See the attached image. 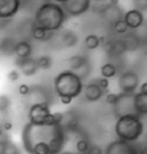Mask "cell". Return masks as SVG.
<instances>
[{"instance_id": "44dd1931", "label": "cell", "mask_w": 147, "mask_h": 154, "mask_svg": "<svg viewBox=\"0 0 147 154\" xmlns=\"http://www.w3.org/2000/svg\"><path fill=\"white\" fill-rule=\"evenodd\" d=\"M109 52L112 54H115V55H121L123 54L125 51V47H124V44L121 40H116V42H113L112 44H109Z\"/></svg>"}, {"instance_id": "9a60e30c", "label": "cell", "mask_w": 147, "mask_h": 154, "mask_svg": "<svg viewBox=\"0 0 147 154\" xmlns=\"http://www.w3.org/2000/svg\"><path fill=\"white\" fill-rule=\"evenodd\" d=\"M13 52L17 57V59L30 58L32 54V46L26 40H20L16 44H14Z\"/></svg>"}, {"instance_id": "484cf974", "label": "cell", "mask_w": 147, "mask_h": 154, "mask_svg": "<svg viewBox=\"0 0 147 154\" xmlns=\"http://www.w3.org/2000/svg\"><path fill=\"white\" fill-rule=\"evenodd\" d=\"M90 148V144L87 140H85V139H79V140L76 143V149L81 154H85L87 153V151H89Z\"/></svg>"}, {"instance_id": "2e32d148", "label": "cell", "mask_w": 147, "mask_h": 154, "mask_svg": "<svg viewBox=\"0 0 147 154\" xmlns=\"http://www.w3.org/2000/svg\"><path fill=\"white\" fill-rule=\"evenodd\" d=\"M133 107L134 112L138 116L147 115V94H142L140 92L134 93Z\"/></svg>"}, {"instance_id": "74e56055", "label": "cell", "mask_w": 147, "mask_h": 154, "mask_svg": "<svg viewBox=\"0 0 147 154\" xmlns=\"http://www.w3.org/2000/svg\"><path fill=\"white\" fill-rule=\"evenodd\" d=\"M8 140H5V139H2L1 137H0V154H2L4 152V149H5V146H6V143Z\"/></svg>"}, {"instance_id": "4fadbf2b", "label": "cell", "mask_w": 147, "mask_h": 154, "mask_svg": "<svg viewBox=\"0 0 147 154\" xmlns=\"http://www.w3.org/2000/svg\"><path fill=\"white\" fill-rule=\"evenodd\" d=\"M123 21L128 26L129 29H139L144 24V15L137 9H131L124 14Z\"/></svg>"}, {"instance_id": "3957f363", "label": "cell", "mask_w": 147, "mask_h": 154, "mask_svg": "<svg viewBox=\"0 0 147 154\" xmlns=\"http://www.w3.org/2000/svg\"><path fill=\"white\" fill-rule=\"evenodd\" d=\"M54 90L60 98L78 97L83 91V79L78 74L71 70H63L54 78Z\"/></svg>"}, {"instance_id": "8fae6325", "label": "cell", "mask_w": 147, "mask_h": 154, "mask_svg": "<svg viewBox=\"0 0 147 154\" xmlns=\"http://www.w3.org/2000/svg\"><path fill=\"white\" fill-rule=\"evenodd\" d=\"M101 12V16H103V19L109 23V24H115L117 21H120V20H123V16H124V14H123V11H122L121 8L118 6H113V5H110L108 4L107 6H105L100 11Z\"/></svg>"}, {"instance_id": "30bf717a", "label": "cell", "mask_w": 147, "mask_h": 154, "mask_svg": "<svg viewBox=\"0 0 147 154\" xmlns=\"http://www.w3.org/2000/svg\"><path fill=\"white\" fill-rule=\"evenodd\" d=\"M15 63L19 67L20 72H22L26 77L33 76L39 70L37 61H36V59H33L32 57L26 59H16Z\"/></svg>"}, {"instance_id": "836d02e7", "label": "cell", "mask_w": 147, "mask_h": 154, "mask_svg": "<svg viewBox=\"0 0 147 154\" xmlns=\"http://www.w3.org/2000/svg\"><path fill=\"white\" fill-rule=\"evenodd\" d=\"M117 97H118V94H116V93H108L106 96V101L109 105H114L116 103V100H117Z\"/></svg>"}, {"instance_id": "9c48e42d", "label": "cell", "mask_w": 147, "mask_h": 154, "mask_svg": "<svg viewBox=\"0 0 147 154\" xmlns=\"http://www.w3.org/2000/svg\"><path fill=\"white\" fill-rule=\"evenodd\" d=\"M90 5L91 0H68L61 6L66 14L70 16H79L89 11Z\"/></svg>"}, {"instance_id": "4dcf8cb0", "label": "cell", "mask_w": 147, "mask_h": 154, "mask_svg": "<svg viewBox=\"0 0 147 154\" xmlns=\"http://www.w3.org/2000/svg\"><path fill=\"white\" fill-rule=\"evenodd\" d=\"M96 84L103 89V91H106L107 89H108V86H109V82H108V79L107 78H99V79H96Z\"/></svg>"}, {"instance_id": "4316f807", "label": "cell", "mask_w": 147, "mask_h": 154, "mask_svg": "<svg viewBox=\"0 0 147 154\" xmlns=\"http://www.w3.org/2000/svg\"><path fill=\"white\" fill-rule=\"evenodd\" d=\"M114 29H115V31L117 33H120V35H123V33H127V31L129 30L128 26L125 24V22L123 21V20H120V21H117L115 24H114Z\"/></svg>"}, {"instance_id": "cb8c5ba5", "label": "cell", "mask_w": 147, "mask_h": 154, "mask_svg": "<svg viewBox=\"0 0 147 154\" xmlns=\"http://www.w3.org/2000/svg\"><path fill=\"white\" fill-rule=\"evenodd\" d=\"M116 67L113 63H105L101 67V75L103 76V78H112L116 75Z\"/></svg>"}, {"instance_id": "f35d334b", "label": "cell", "mask_w": 147, "mask_h": 154, "mask_svg": "<svg viewBox=\"0 0 147 154\" xmlns=\"http://www.w3.org/2000/svg\"><path fill=\"white\" fill-rule=\"evenodd\" d=\"M139 154H147V148L142 149V151H139Z\"/></svg>"}, {"instance_id": "d6a6232c", "label": "cell", "mask_w": 147, "mask_h": 154, "mask_svg": "<svg viewBox=\"0 0 147 154\" xmlns=\"http://www.w3.org/2000/svg\"><path fill=\"white\" fill-rule=\"evenodd\" d=\"M19 93L21 96H28L30 93V88L26 84H21L19 86Z\"/></svg>"}, {"instance_id": "8d00e7d4", "label": "cell", "mask_w": 147, "mask_h": 154, "mask_svg": "<svg viewBox=\"0 0 147 154\" xmlns=\"http://www.w3.org/2000/svg\"><path fill=\"white\" fill-rule=\"evenodd\" d=\"M139 92L142 93V94H147V82L141 84L140 88H139Z\"/></svg>"}, {"instance_id": "ab89813d", "label": "cell", "mask_w": 147, "mask_h": 154, "mask_svg": "<svg viewBox=\"0 0 147 154\" xmlns=\"http://www.w3.org/2000/svg\"><path fill=\"white\" fill-rule=\"evenodd\" d=\"M55 1H58V2H60V4H64V2H67L68 0H55Z\"/></svg>"}, {"instance_id": "e575fe53", "label": "cell", "mask_w": 147, "mask_h": 154, "mask_svg": "<svg viewBox=\"0 0 147 154\" xmlns=\"http://www.w3.org/2000/svg\"><path fill=\"white\" fill-rule=\"evenodd\" d=\"M13 128V123L9 122V121H6V122L2 123V125H1V129H2V131H11Z\"/></svg>"}, {"instance_id": "60d3db41", "label": "cell", "mask_w": 147, "mask_h": 154, "mask_svg": "<svg viewBox=\"0 0 147 154\" xmlns=\"http://www.w3.org/2000/svg\"><path fill=\"white\" fill-rule=\"evenodd\" d=\"M60 154H72V153H69V152H61Z\"/></svg>"}, {"instance_id": "d6986e66", "label": "cell", "mask_w": 147, "mask_h": 154, "mask_svg": "<svg viewBox=\"0 0 147 154\" xmlns=\"http://www.w3.org/2000/svg\"><path fill=\"white\" fill-rule=\"evenodd\" d=\"M62 44L66 47H72V46H76V44L78 43V37L75 32L72 31H64L62 33Z\"/></svg>"}, {"instance_id": "f546056e", "label": "cell", "mask_w": 147, "mask_h": 154, "mask_svg": "<svg viewBox=\"0 0 147 154\" xmlns=\"http://www.w3.org/2000/svg\"><path fill=\"white\" fill-rule=\"evenodd\" d=\"M7 78H8V81H11V82H16L20 78V71L16 70V69L11 70L7 74Z\"/></svg>"}, {"instance_id": "ac0fdd59", "label": "cell", "mask_w": 147, "mask_h": 154, "mask_svg": "<svg viewBox=\"0 0 147 154\" xmlns=\"http://www.w3.org/2000/svg\"><path fill=\"white\" fill-rule=\"evenodd\" d=\"M125 51H134L140 45V38L136 33H129L124 38L122 39Z\"/></svg>"}, {"instance_id": "603a6c76", "label": "cell", "mask_w": 147, "mask_h": 154, "mask_svg": "<svg viewBox=\"0 0 147 154\" xmlns=\"http://www.w3.org/2000/svg\"><path fill=\"white\" fill-rule=\"evenodd\" d=\"M37 64H38L39 69H43V70H47L52 67V58L50 55H40L38 59H36Z\"/></svg>"}, {"instance_id": "52a82bcc", "label": "cell", "mask_w": 147, "mask_h": 154, "mask_svg": "<svg viewBox=\"0 0 147 154\" xmlns=\"http://www.w3.org/2000/svg\"><path fill=\"white\" fill-rule=\"evenodd\" d=\"M117 82L121 93H136V90L138 89L140 83V79L136 71L127 70L120 75Z\"/></svg>"}, {"instance_id": "ffe728a7", "label": "cell", "mask_w": 147, "mask_h": 154, "mask_svg": "<svg viewBox=\"0 0 147 154\" xmlns=\"http://www.w3.org/2000/svg\"><path fill=\"white\" fill-rule=\"evenodd\" d=\"M32 37L33 39H36V40H39V42H43V40H47L48 38V32L46 31L45 29H43L41 26H33L32 28Z\"/></svg>"}, {"instance_id": "d590c367", "label": "cell", "mask_w": 147, "mask_h": 154, "mask_svg": "<svg viewBox=\"0 0 147 154\" xmlns=\"http://www.w3.org/2000/svg\"><path fill=\"white\" fill-rule=\"evenodd\" d=\"M60 100H61V103H63V105H69V103L72 101V99L69 98V97H61Z\"/></svg>"}, {"instance_id": "ba28073f", "label": "cell", "mask_w": 147, "mask_h": 154, "mask_svg": "<svg viewBox=\"0 0 147 154\" xmlns=\"http://www.w3.org/2000/svg\"><path fill=\"white\" fill-rule=\"evenodd\" d=\"M105 154H139V149L133 143L117 139L108 144Z\"/></svg>"}, {"instance_id": "277c9868", "label": "cell", "mask_w": 147, "mask_h": 154, "mask_svg": "<svg viewBox=\"0 0 147 154\" xmlns=\"http://www.w3.org/2000/svg\"><path fill=\"white\" fill-rule=\"evenodd\" d=\"M115 132L118 139L133 143L140 138L144 132V124L137 114L118 117L115 124Z\"/></svg>"}, {"instance_id": "6da1fadb", "label": "cell", "mask_w": 147, "mask_h": 154, "mask_svg": "<svg viewBox=\"0 0 147 154\" xmlns=\"http://www.w3.org/2000/svg\"><path fill=\"white\" fill-rule=\"evenodd\" d=\"M66 140L62 124L36 125L28 122L22 130V144L28 154H60Z\"/></svg>"}, {"instance_id": "7a4b0ae2", "label": "cell", "mask_w": 147, "mask_h": 154, "mask_svg": "<svg viewBox=\"0 0 147 154\" xmlns=\"http://www.w3.org/2000/svg\"><path fill=\"white\" fill-rule=\"evenodd\" d=\"M67 19V14L63 8L57 2H45L39 7L35 15L36 26H41L47 32H54L61 29L64 21Z\"/></svg>"}, {"instance_id": "83f0119b", "label": "cell", "mask_w": 147, "mask_h": 154, "mask_svg": "<svg viewBox=\"0 0 147 154\" xmlns=\"http://www.w3.org/2000/svg\"><path fill=\"white\" fill-rule=\"evenodd\" d=\"M2 154H20V151H19V148L16 147L15 144L11 143V141H7Z\"/></svg>"}, {"instance_id": "5b68a950", "label": "cell", "mask_w": 147, "mask_h": 154, "mask_svg": "<svg viewBox=\"0 0 147 154\" xmlns=\"http://www.w3.org/2000/svg\"><path fill=\"white\" fill-rule=\"evenodd\" d=\"M133 96L134 93H121V94H118L116 103L113 105L114 115L116 119L125 115L136 114L133 107Z\"/></svg>"}, {"instance_id": "1f68e13d", "label": "cell", "mask_w": 147, "mask_h": 154, "mask_svg": "<svg viewBox=\"0 0 147 154\" xmlns=\"http://www.w3.org/2000/svg\"><path fill=\"white\" fill-rule=\"evenodd\" d=\"M103 148L100 147L99 145H90V148L89 151H87V154H103Z\"/></svg>"}, {"instance_id": "f1b7e54d", "label": "cell", "mask_w": 147, "mask_h": 154, "mask_svg": "<svg viewBox=\"0 0 147 154\" xmlns=\"http://www.w3.org/2000/svg\"><path fill=\"white\" fill-rule=\"evenodd\" d=\"M134 9L142 12V11H147V0H132Z\"/></svg>"}, {"instance_id": "b9f144b4", "label": "cell", "mask_w": 147, "mask_h": 154, "mask_svg": "<svg viewBox=\"0 0 147 154\" xmlns=\"http://www.w3.org/2000/svg\"><path fill=\"white\" fill-rule=\"evenodd\" d=\"M1 135H2V129H1V125H0V137H1Z\"/></svg>"}, {"instance_id": "5bb4252c", "label": "cell", "mask_w": 147, "mask_h": 154, "mask_svg": "<svg viewBox=\"0 0 147 154\" xmlns=\"http://www.w3.org/2000/svg\"><path fill=\"white\" fill-rule=\"evenodd\" d=\"M105 94V91L96 84V82H91L84 88V97L87 101L94 103L100 100Z\"/></svg>"}, {"instance_id": "8992f818", "label": "cell", "mask_w": 147, "mask_h": 154, "mask_svg": "<svg viewBox=\"0 0 147 154\" xmlns=\"http://www.w3.org/2000/svg\"><path fill=\"white\" fill-rule=\"evenodd\" d=\"M51 114L50 103H35L28 112V119L29 123L36 124V125H44L46 119Z\"/></svg>"}, {"instance_id": "7c38bea8", "label": "cell", "mask_w": 147, "mask_h": 154, "mask_svg": "<svg viewBox=\"0 0 147 154\" xmlns=\"http://www.w3.org/2000/svg\"><path fill=\"white\" fill-rule=\"evenodd\" d=\"M21 0H0V19H11L19 12Z\"/></svg>"}, {"instance_id": "e0dca14e", "label": "cell", "mask_w": 147, "mask_h": 154, "mask_svg": "<svg viewBox=\"0 0 147 154\" xmlns=\"http://www.w3.org/2000/svg\"><path fill=\"white\" fill-rule=\"evenodd\" d=\"M68 66L70 68L69 70L77 72L78 70L84 69L89 66V60L84 55H79V54L78 55H72L68 59Z\"/></svg>"}, {"instance_id": "7402d4cb", "label": "cell", "mask_w": 147, "mask_h": 154, "mask_svg": "<svg viewBox=\"0 0 147 154\" xmlns=\"http://www.w3.org/2000/svg\"><path fill=\"white\" fill-rule=\"evenodd\" d=\"M84 43L89 50H96L100 45V37H98L96 35H89L85 37Z\"/></svg>"}, {"instance_id": "d4e9b609", "label": "cell", "mask_w": 147, "mask_h": 154, "mask_svg": "<svg viewBox=\"0 0 147 154\" xmlns=\"http://www.w3.org/2000/svg\"><path fill=\"white\" fill-rule=\"evenodd\" d=\"M11 107V99L7 94H0V113H6Z\"/></svg>"}]
</instances>
